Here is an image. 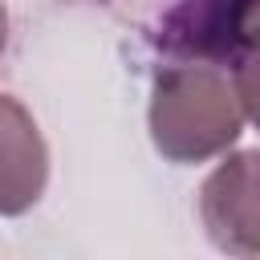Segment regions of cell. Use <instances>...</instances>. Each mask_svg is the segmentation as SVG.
<instances>
[{
	"label": "cell",
	"instance_id": "1",
	"mask_svg": "<svg viewBox=\"0 0 260 260\" xmlns=\"http://www.w3.org/2000/svg\"><path fill=\"white\" fill-rule=\"evenodd\" d=\"M252 118V69L171 61L154 77L150 134L171 162H199L236 142Z\"/></svg>",
	"mask_w": 260,
	"mask_h": 260
},
{
	"label": "cell",
	"instance_id": "2",
	"mask_svg": "<svg viewBox=\"0 0 260 260\" xmlns=\"http://www.w3.org/2000/svg\"><path fill=\"white\" fill-rule=\"evenodd\" d=\"M49 175V154L37 134V122L28 110L0 93V215H20L28 211Z\"/></svg>",
	"mask_w": 260,
	"mask_h": 260
},
{
	"label": "cell",
	"instance_id": "3",
	"mask_svg": "<svg viewBox=\"0 0 260 260\" xmlns=\"http://www.w3.org/2000/svg\"><path fill=\"white\" fill-rule=\"evenodd\" d=\"M203 223L219 248L252 252L256 248V154L223 162L203 187Z\"/></svg>",
	"mask_w": 260,
	"mask_h": 260
},
{
	"label": "cell",
	"instance_id": "4",
	"mask_svg": "<svg viewBox=\"0 0 260 260\" xmlns=\"http://www.w3.org/2000/svg\"><path fill=\"white\" fill-rule=\"evenodd\" d=\"M4 41H8V16H4V4H0V49H4Z\"/></svg>",
	"mask_w": 260,
	"mask_h": 260
}]
</instances>
